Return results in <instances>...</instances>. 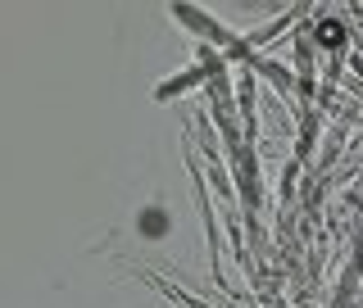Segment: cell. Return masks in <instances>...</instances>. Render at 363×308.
Segmentation results:
<instances>
[{"mask_svg": "<svg viewBox=\"0 0 363 308\" xmlns=\"http://www.w3.org/2000/svg\"><path fill=\"white\" fill-rule=\"evenodd\" d=\"M340 37H345V32H340V23H332V18L318 23V41H323V45H340Z\"/></svg>", "mask_w": 363, "mask_h": 308, "instance_id": "obj_1", "label": "cell"}]
</instances>
